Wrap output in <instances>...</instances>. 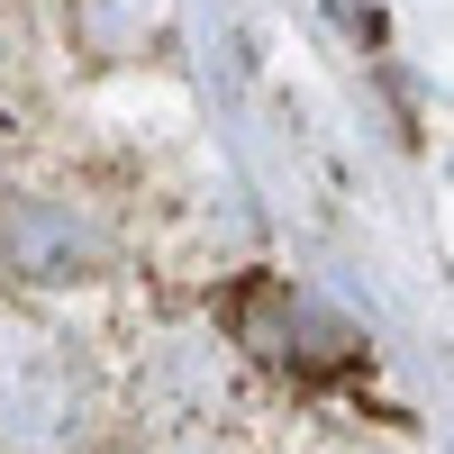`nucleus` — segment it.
Here are the masks:
<instances>
[{"instance_id": "obj_1", "label": "nucleus", "mask_w": 454, "mask_h": 454, "mask_svg": "<svg viewBox=\"0 0 454 454\" xmlns=\"http://www.w3.org/2000/svg\"><path fill=\"white\" fill-rule=\"evenodd\" d=\"M100 400V364L64 327L0 318V454H82Z\"/></svg>"}, {"instance_id": "obj_2", "label": "nucleus", "mask_w": 454, "mask_h": 454, "mask_svg": "<svg viewBox=\"0 0 454 454\" xmlns=\"http://www.w3.org/2000/svg\"><path fill=\"white\" fill-rule=\"evenodd\" d=\"M119 263V218L73 192L0 200V273L10 282H100Z\"/></svg>"}, {"instance_id": "obj_3", "label": "nucleus", "mask_w": 454, "mask_h": 454, "mask_svg": "<svg viewBox=\"0 0 454 454\" xmlns=\"http://www.w3.org/2000/svg\"><path fill=\"white\" fill-rule=\"evenodd\" d=\"M137 391H145V419H164V436H192L200 419H218V400H227L218 336H164V346L145 355Z\"/></svg>"}, {"instance_id": "obj_4", "label": "nucleus", "mask_w": 454, "mask_h": 454, "mask_svg": "<svg viewBox=\"0 0 454 454\" xmlns=\"http://www.w3.org/2000/svg\"><path fill=\"white\" fill-rule=\"evenodd\" d=\"M145 454H227V445H218V436H155Z\"/></svg>"}, {"instance_id": "obj_5", "label": "nucleus", "mask_w": 454, "mask_h": 454, "mask_svg": "<svg viewBox=\"0 0 454 454\" xmlns=\"http://www.w3.org/2000/svg\"><path fill=\"white\" fill-rule=\"evenodd\" d=\"M0 64H10V36H0Z\"/></svg>"}]
</instances>
